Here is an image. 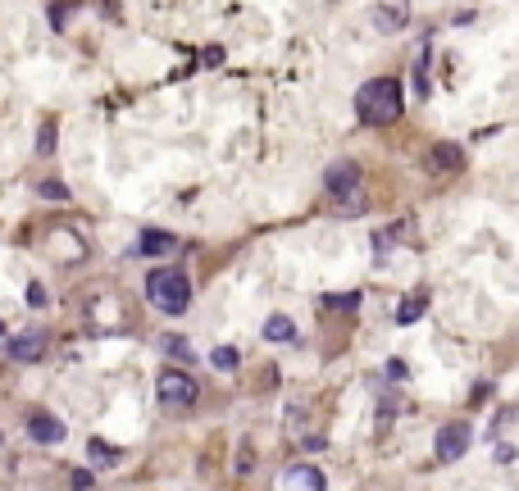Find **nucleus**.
Masks as SVG:
<instances>
[{"label":"nucleus","mask_w":519,"mask_h":491,"mask_svg":"<svg viewBox=\"0 0 519 491\" xmlns=\"http://www.w3.org/2000/svg\"><path fill=\"white\" fill-rule=\"evenodd\" d=\"M401 110H406V96H401L397 78H373V82H364L360 91H355V114H360V123H369V128L397 123Z\"/></svg>","instance_id":"f257e3e1"},{"label":"nucleus","mask_w":519,"mask_h":491,"mask_svg":"<svg viewBox=\"0 0 519 491\" xmlns=\"http://www.w3.org/2000/svg\"><path fill=\"white\" fill-rule=\"evenodd\" d=\"M146 301L155 305L160 314H182L191 305V282L182 268H155L146 277Z\"/></svg>","instance_id":"f03ea898"},{"label":"nucleus","mask_w":519,"mask_h":491,"mask_svg":"<svg viewBox=\"0 0 519 491\" xmlns=\"http://www.w3.org/2000/svg\"><path fill=\"white\" fill-rule=\"evenodd\" d=\"M323 182H328V191H333V196L342 200V209H346V214H364L360 164H355V159H338V164H333V169H328V178H323Z\"/></svg>","instance_id":"7ed1b4c3"},{"label":"nucleus","mask_w":519,"mask_h":491,"mask_svg":"<svg viewBox=\"0 0 519 491\" xmlns=\"http://www.w3.org/2000/svg\"><path fill=\"white\" fill-rule=\"evenodd\" d=\"M155 391H160V400H165V405H191V400L200 396V387H196V378H191V373H182V369H165L155 378Z\"/></svg>","instance_id":"20e7f679"},{"label":"nucleus","mask_w":519,"mask_h":491,"mask_svg":"<svg viewBox=\"0 0 519 491\" xmlns=\"http://www.w3.org/2000/svg\"><path fill=\"white\" fill-rule=\"evenodd\" d=\"M432 450H437V459H442V464L460 459V455L469 450V423H447V428L437 432V446H432Z\"/></svg>","instance_id":"39448f33"},{"label":"nucleus","mask_w":519,"mask_h":491,"mask_svg":"<svg viewBox=\"0 0 519 491\" xmlns=\"http://www.w3.org/2000/svg\"><path fill=\"white\" fill-rule=\"evenodd\" d=\"M46 341H51V336H46L41 327H32V332H18L14 341H9V360H14V364L41 360V355H46Z\"/></svg>","instance_id":"423d86ee"},{"label":"nucleus","mask_w":519,"mask_h":491,"mask_svg":"<svg viewBox=\"0 0 519 491\" xmlns=\"http://www.w3.org/2000/svg\"><path fill=\"white\" fill-rule=\"evenodd\" d=\"M64 423L55 419V414H46V410H32L27 414V437L32 441H41V446H55V441H64Z\"/></svg>","instance_id":"0eeeda50"},{"label":"nucleus","mask_w":519,"mask_h":491,"mask_svg":"<svg viewBox=\"0 0 519 491\" xmlns=\"http://www.w3.org/2000/svg\"><path fill=\"white\" fill-rule=\"evenodd\" d=\"M283 491H323V473L310 464H292L283 473Z\"/></svg>","instance_id":"6e6552de"},{"label":"nucleus","mask_w":519,"mask_h":491,"mask_svg":"<svg viewBox=\"0 0 519 491\" xmlns=\"http://www.w3.org/2000/svg\"><path fill=\"white\" fill-rule=\"evenodd\" d=\"M173 246H178V237H173V233H160V228H146V233L137 237V250H132V255H169Z\"/></svg>","instance_id":"1a4fd4ad"},{"label":"nucleus","mask_w":519,"mask_h":491,"mask_svg":"<svg viewBox=\"0 0 519 491\" xmlns=\"http://www.w3.org/2000/svg\"><path fill=\"white\" fill-rule=\"evenodd\" d=\"M378 27L383 32H401V27H406V18H410V9L406 5H378Z\"/></svg>","instance_id":"9d476101"},{"label":"nucleus","mask_w":519,"mask_h":491,"mask_svg":"<svg viewBox=\"0 0 519 491\" xmlns=\"http://www.w3.org/2000/svg\"><path fill=\"white\" fill-rule=\"evenodd\" d=\"M424 310H428V292H415V296H406V301H401V310H397V323H401V327H410V323H415Z\"/></svg>","instance_id":"9b49d317"},{"label":"nucleus","mask_w":519,"mask_h":491,"mask_svg":"<svg viewBox=\"0 0 519 491\" xmlns=\"http://www.w3.org/2000/svg\"><path fill=\"white\" fill-rule=\"evenodd\" d=\"M296 336V323L287 319V314H274V319L264 323V341H292Z\"/></svg>","instance_id":"f8f14e48"},{"label":"nucleus","mask_w":519,"mask_h":491,"mask_svg":"<svg viewBox=\"0 0 519 491\" xmlns=\"http://www.w3.org/2000/svg\"><path fill=\"white\" fill-rule=\"evenodd\" d=\"M432 169H437V173H451V169H460V146L442 141V146L432 150Z\"/></svg>","instance_id":"ddd939ff"},{"label":"nucleus","mask_w":519,"mask_h":491,"mask_svg":"<svg viewBox=\"0 0 519 491\" xmlns=\"http://www.w3.org/2000/svg\"><path fill=\"white\" fill-rule=\"evenodd\" d=\"M210 364H214V369H219V373H233V369H237V364H242V355H237V351H233V346H219V351H214V355H210Z\"/></svg>","instance_id":"4468645a"},{"label":"nucleus","mask_w":519,"mask_h":491,"mask_svg":"<svg viewBox=\"0 0 519 491\" xmlns=\"http://www.w3.org/2000/svg\"><path fill=\"white\" fill-rule=\"evenodd\" d=\"M410 228L401 223V228H383V233H373V250H378V255H387L392 246H397V237H406Z\"/></svg>","instance_id":"2eb2a0df"},{"label":"nucleus","mask_w":519,"mask_h":491,"mask_svg":"<svg viewBox=\"0 0 519 491\" xmlns=\"http://www.w3.org/2000/svg\"><path fill=\"white\" fill-rule=\"evenodd\" d=\"M86 455H91L96 464H119V450L105 446V441H86Z\"/></svg>","instance_id":"dca6fc26"},{"label":"nucleus","mask_w":519,"mask_h":491,"mask_svg":"<svg viewBox=\"0 0 519 491\" xmlns=\"http://www.w3.org/2000/svg\"><path fill=\"white\" fill-rule=\"evenodd\" d=\"M428 46H424V55H419V64H415V96H419V100H424V96H428Z\"/></svg>","instance_id":"f3484780"},{"label":"nucleus","mask_w":519,"mask_h":491,"mask_svg":"<svg viewBox=\"0 0 519 491\" xmlns=\"http://www.w3.org/2000/svg\"><path fill=\"white\" fill-rule=\"evenodd\" d=\"M37 196H41V200H69V187H64V182H41Z\"/></svg>","instance_id":"a211bd4d"},{"label":"nucleus","mask_w":519,"mask_h":491,"mask_svg":"<svg viewBox=\"0 0 519 491\" xmlns=\"http://www.w3.org/2000/svg\"><path fill=\"white\" fill-rule=\"evenodd\" d=\"M37 150H41V155H51V150H55V123L51 119L41 123V141H37Z\"/></svg>","instance_id":"6ab92c4d"},{"label":"nucleus","mask_w":519,"mask_h":491,"mask_svg":"<svg viewBox=\"0 0 519 491\" xmlns=\"http://www.w3.org/2000/svg\"><path fill=\"white\" fill-rule=\"evenodd\" d=\"M165 351H169V355H178V360H187V355H191V346L182 341V336H165Z\"/></svg>","instance_id":"aec40b11"},{"label":"nucleus","mask_w":519,"mask_h":491,"mask_svg":"<svg viewBox=\"0 0 519 491\" xmlns=\"http://www.w3.org/2000/svg\"><path fill=\"white\" fill-rule=\"evenodd\" d=\"M23 301H27V305H32V310H41V305H46V292H41V287H37V282H32V287H27V296H23Z\"/></svg>","instance_id":"412c9836"},{"label":"nucleus","mask_w":519,"mask_h":491,"mask_svg":"<svg viewBox=\"0 0 519 491\" xmlns=\"http://www.w3.org/2000/svg\"><path fill=\"white\" fill-rule=\"evenodd\" d=\"M355 301H360L355 292H346V296H328V305H338V310H355Z\"/></svg>","instance_id":"4be33fe9"},{"label":"nucleus","mask_w":519,"mask_h":491,"mask_svg":"<svg viewBox=\"0 0 519 491\" xmlns=\"http://www.w3.org/2000/svg\"><path fill=\"white\" fill-rule=\"evenodd\" d=\"M91 487V473H86V469H78V473H73V491H86Z\"/></svg>","instance_id":"5701e85b"},{"label":"nucleus","mask_w":519,"mask_h":491,"mask_svg":"<svg viewBox=\"0 0 519 491\" xmlns=\"http://www.w3.org/2000/svg\"><path fill=\"white\" fill-rule=\"evenodd\" d=\"M0 336H5V319H0Z\"/></svg>","instance_id":"b1692460"}]
</instances>
